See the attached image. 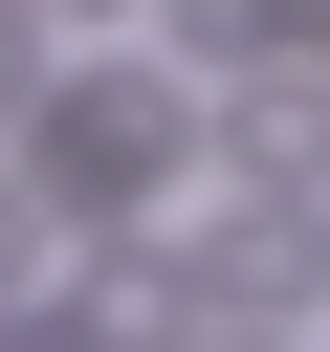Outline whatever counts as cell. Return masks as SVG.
<instances>
[{"instance_id":"3957f363","label":"cell","mask_w":330,"mask_h":352,"mask_svg":"<svg viewBox=\"0 0 330 352\" xmlns=\"http://www.w3.org/2000/svg\"><path fill=\"white\" fill-rule=\"evenodd\" d=\"M22 88H44V44H22V0H0V110H22Z\"/></svg>"},{"instance_id":"7a4b0ae2","label":"cell","mask_w":330,"mask_h":352,"mask_svg":"<svg viewBox=\"0 0 330 352\" xmlns=\"http://www.w3.org/2000/svg\"><path fill=\"white\" fill-rule=\"evenodd\" d=\"M242 154L264 176H330V88H242Z\"/></svg>"},{"instance_id":"6da1fadb","label":"cell","mask_w":330,"mask_h":352,"mask_svg":"<svg viewBox=\"0 0 330 352\" xmlns=\"http://www.w3.org/2000/svg\"><path fill=\"white\" fill-rule=\"evenodd\" d=\"M22 132H44V176H66L88 220H154V176H176V88H132V66L22 88Z\"/></svg>"},{"instance_id":"277c9868","label":"cell","mask_w":330,"mask_h":352,"mask_svg":"<svg viewBox=\"0 0 330 352\" xmlns=\"http://www.w3.org/2000/svg\"><path fill=\"white\" fill-rule=\"evenodd\" d=\"M0 352H88V330H0Z\"/></svg>"}]
</instances>
